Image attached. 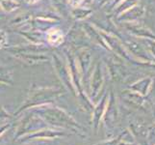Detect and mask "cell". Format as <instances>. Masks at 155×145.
Here are the masks:
<instances>
[{
  "mask_svg": "<svg viewBox=\"0 0 155 145\" xmlns=\"http://www.w3.org/2000/svg\"><path fill=\"white\" fill-rule=\"evenodd\" d=\"M26 2H27L28 4H35L37 2H39L40 0H25Z\"/></svg>",
  "mask_w": 155,
  "mask_h": 145,
  "instance_id": "6",
  "label": "cell"
},
{
  "mask_svg": "<svg viewBox=\"0 0 155 145\" xmlns=\"http://www.w3.org/2000/svg\"><path fill=\"white\" fill-rule=\"evenodd\" d=\"M5 44H6V36L3 32H0V47H2Z\"/></svg>",
  "mask_w": 155,
  "mask_h": 145,
  "instance_id": "4",
  "label": "cell"
},
{
  "mask_svg": "<svg viewBox=\"0 0 155 145\" xmlns=\"http://www.w3.org/2000/svg\"><path fill=\"white\" fill-rule=\"evenodd\" d=\"M45 119L51 125L68 128L71 131H76L78 129H82V127L78 125L76 122H74L71 117L62 113V112H59V113H47L45 114Z\"/></svg>",
  "mask_w": 155,
  "mask_h": 145,
  "instance_id": "1",
  "label": "cell"
},
{
  "mask_svg": "<svg viewBox=\"0 0 155 145\" xmlns=\"http://www.w3.org/2000/svg\"><path fill=\"white\" fill-rule=\"evenodd\" d=\"M66 136L65 133H61V132H53V131H45V132H41L40 133H34V135L29 136L27 138H34V137H47V138H51V137H56V136Z\"/></svg>",
  "mask_w": 155,
  "mask_h": 145,
  "instance_id": "3",
  "label": "cell"
},
{
  "mask_svg": "<svg viewBox=\"0 0 155 145\" xmlns=\"http://www.w3.org/2000/svg\"><path fill=\"white\" fill-rule=\"evenodd\" d=\"M83 1V0H69V2H71V4L72 5V6H78V5L81 3Z\"/></svg>",
  "mask_w": 155,
  "mask_h": 145,
  "instance_id": "5",
  "label": "cell"
},
{
  "mask_svg": "<svg viewBox=\"0 0 155 145\" xmlns=\"http://www.w3.org/2000/svg\"><path fill=\"white\" fill-rule=\"evenodd\" d=\"M47 40L52 46H59L64 41V35L62 31L56 28H52L47 32Z\"/></svg>",
  "mask_w": 155,
  "mask_h": 145,
  "instance_id": "2",
  "label": "cell"
}]
</instances>
